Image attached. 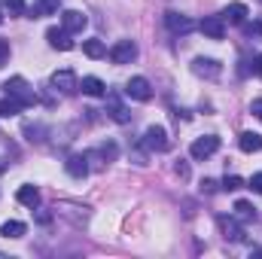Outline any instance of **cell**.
<instances>
[{"label": "cell", "instance_id": "6da1fadb", "mask_svg": "<svg viewBox=\"0 0 262 259\" xmlns=\"http://www.w3.org/2000/svg\"><path fill=\"white\" fill-rule=\"evenodd\" d=\"M3 89H6V95H12V98H18L25 107H34L40 98H37V92H34V85L25 79V76H9L6 82H3Z\"/></svg>", "mask_w": 262, "mask_h": 259}, {"label": "cell", "instance_id": "7a4b0ae2", "mask_svg": "<svg viewBox=\"0 0 262 259\" xmlns=\"http://www.w3.org/2000/svg\"><path fill=\"white\" fill-rule=\"evenodd\" d=\"M49 85L55 89V92H61V95H76L79 92V76L64 67V70H55L52 76H49Z\"/></svg>", "mask_w": 262, "mask_h": 259}, {"label": "cell", "instance_id": "3957f363", "mask_svg": "<svg viewBox=\"0 0 262 259\" xmlns=\"http://www.w3.org/2000/svg\"><path fill=\"white\" fill-rule=\"evenodd\" d=\"M143 146L149 153H165L171 146V137H168V131L162 128V125H149L146 134H143Z\"/></svg>", "mask_w": 262, "mask_h": 259}, {"label": "cell", "instance_id": "277c9868", "mask_svg": "<svg viewBox=\"0 0 262 259\" xmlns=\"http://www.w3.org/2000/svg\"><path fill=\"white\" fill-rule=\"evenodd\" d=\"M107 55H110L113 64H131V61L137 58V43H134V40H119V43L110 46Z\"/></svg>", "mask_w": 262, "mask_h": 259}, {"label": "cell", "instance_id": "5b68a950", "mask_svg": "<svg viewBox=\"0 0 262 259\" xmlns=\"http://www.w3.org/2000/svg\"><path fill=\"white\" fill-rule=\"evenodd\" d=\"M216 149H220V137H216V134H204V137L192 140V146H189V156L201 162V159H210Z\"/></svg>", "mask_w": 262, "mask_h": 259}, {"label": "cell", "instance_id": "8992f818", "mask_svg": "<svg viewBox=\"0 0 262 259\" xmlns=\"http://www.w3.org/2000/svg\"><path fill=\"white\" fill-rule=\"evenodd\" d=\"M107 113H110V119H113V122H119V125L131 122V110L122 104L119 92H107Z\"/></svg>", "mask_w": 262, "mask_h": 259}, {"label": "cell", "instance_id": "52a82bcc", "mask_svg": "<svg viewBox=\"0 0 262 259\" xmlns=\"http://www.w3.org/2000/svg\"><path fill=\"white\" fill-rule=\"evenodd\" d=\"M216 223H220V229H223V238L226 241H232V244H238V241H244V226L238 223V217L232 213V217H216Z\"/></svg>", "mask_w": 262, "mask_h": 259}, {"label": "cell", "instance_id": "ba28073f", "mask_svg": "<svg viewBox=\"0 0 262 259\" xmlns=\"http://www.w3.org/2000/svg\"><path fill=\"white\" fill-rule=\"evenodd\" d=\"M125 95H128L131 101H149V98H152L149 79H143V76H131L128 82H125Z\"/></svg>", "mask_w": 262, "mask_h": 259}, {"label": "cell", "instance_id": "9c48e42d", "mask_svg": "<svg viewBox=\"0 0 262 259\" xmlns=\"http://www.w3.org/2000/svg\"><path fill=\"white\" fill-rule=\"evenodd\" d=\"M165 25H168V31L171 34H189L192 28H195V21L189 18V15H183V12H165Z\"/></svg>", "mask_w": 262, "mask_h": 259}, {"label": "cell", "instance_id": "30bf717a", "mask_svg": "<svg viewBox=\"0 0 262 259\" xmlns=\"http://www.w3.org/2000/svg\"><path fill=\"white\" fill-rule=\"evenodd\" d=\"M192 73L201 76V79H220L223 64H220V61H213V58H195V61H192Z\"/></svg>", "mask_w": 262, "mask_h": 259}, {"label": "cell", "instance_id": "8fae6325", "mask_svg": "<svg viewBox=\"0 0 262 259\" xmlns=\"http://www.w3.org/2000/svg\"><path fill=\"white\" fill-rule=\"evenodd\" d=\"M198 28H201V34H204L207 40H223V37H226V21H223V15H207Z\"/></svg>", "mask_w": 262, "mask_h": 259}, {"label": "cell", "instance_id": "7c38bea8", "mask_svg": "<svg viewBox=\"0 0 262 259\" xmlns=\"http://www.w3.org/2000/svg\"><path fill=\"white\" fill-rule=\"evenodd\" d=\"M61 9V0H34L28 6V18H46V15H55Z\"/></svg>", "mask_w": 262, "mask_h": 259}, {"label": "cell", "instance_id": "4fadbf2b", "mask_svg": "<svg viewBox=\"0 0 262 259\" xmlns=\"http://www.w3.org/2000/svg\"><path fill=\"white\" fill-rule=\"evenodd\" d=\"M46 40H49V46L58 49V52H70V49H73L70 31H64V28H49V31H46Z\"/></svg>", "mask_w": 262, "mask_h": 259}, {"label": "cell", "instance_id": "5bb4252c", "mask_svg": "<svg viewBox=\"0 0 262 259\" xmlns=\"http://www.w3.org/2000/svg\"><path fill=\"white\" fill-rule=\"evenodd\" d=\"M85 25H89V18H85L79 9H64V12H61V28L70 31V34H79Z\"/></svg>", "mask_w": 262, "mask_h": 259}, {"label": "cell", "instance_id": "9a60e30c", "mask_svg": "<svg viewBox=\"0 0 262 259\" xmlns=\"http://www.w3.org/2000/svg\"><path fill=\"white\" fill-rule=\"evenodd\" d=\"M247 15H250V9L244 6V3H229L226 9H223V21H229V25H244L247 21Z\"/></svg>", "mask_w": 262, "mask_h": 259}, {"label": "cell", "instance_id": "2e32d148", "mask_svg": "<svg viewBox=\"0 0 262 259\" xmlns=\"http://www.w3.org/2000/svg\"><path fill=\"white\" fill-rule=\"evenodd\" d=\"M64 171L70 177H76V180H82L85 174H89V159L85 156H67L64 162Z\"/></svg>", "mask_w": 262, "mask_h": 259}, {"label": "cell", "instance_id": "e0dca14e", "mask_svg": "<svg viewBox=\"0 0 262 259\" xmlns=\"http://www.w3.org/2000/svg\"><path fill=\"white\" fill-rule=\"evenodd\" d=\"M15 198H18V204H25V207H40V189L37 186H31V183H25V186H18V192H15Z\"/></svg>", "mask_w": 262, "mask_h": 259}, {"label": "cell", "instance_id": "ac0fdd59", "mask_svg": "<svg viewBox=\"0 0 262 259\" xmlns=\"http://www.w3.org/2000/svg\"><path fill=\"white\" fill-rule=\"evenodd\" d=\"M21 110H25V104H21L18 98H12V95L0 98V119H12V116H18Z\"/></svg>", "mask_w": 262, "mask_h": 259}, {"label": "cell", "instance_id": "d6986e66", "mask_svg": "<svg viewBox=\"0 0 262 259\" xmlns=\"http://www.w3.org/2000/svg\"><path fill=\"white\" fill-rule=\"evenodd\" d=\"M79 89H82L85 95H92V98H101V95H107V85H104L98 76H82V79H79Z\"/></svg>", "mask_w": 262, "mask_h": 259}, {"label": "cell", "instance_id": "ffe728a7", "mask_svg": "<svg viewBox=\"0 0 262 259\" xmlns=\"http://www.w3.org/2000/svg\"><path fill=\"white\" fill-rule=\"evenodd\" d=\"M238 146H241L244 153H262V134H256V131H244V134L238 137Z\"/></svg>", "mask_w": 262, "mask_h": 259}, {"label": "cell", "instance_id": "44dd1931", "mask_svg": "<svg viewBox=\"0 0 262 259\" xmlns=\"http://www.w3.org/2000/svg\"><path fill=\"white\" fill-rule=\"evenodd\" d=\"M25 232H28V226L18 223V220H6V223L0 226V235H3V238H21Z\"/></svg>", "mask_w": 262, "mask_h": 259}, {"label": "cell", "instance_id": "7402d4cb", "mask_svg": "<svg viewBox=\"0 0 262 259\" xmlns=\"http://www.w3.org/2000/svg\"><path fill=\"white\" fill-rule=\"evenodd\" d=\"M0 6H3V12H6L9 18L28 15V3H25V0H0Z\"/></svg>", "mask_w": 262, "mask_h": 259}, {"label": "cell", "instance_id": "603a6c76", "mask_svg": "<svg viewBox=\"0 0 262 259\" xmlns=\"http://www.w3.org/2000/svg\"><path fill=\"white\" fill-rule=\"evenodd\" d=\"M232 210H235V217H238V220H244V223L256 220V207H253L250 201H244V198H241V201H235V207H232Z\"/></svg>", "mask_w": 262, "mask_h": 259}, {"label": "cell", "instance_id": "cb8c5ba5", "mask_svg": "<svg viewBox=\"0 0 262 259\" xmlns=\"http://www.w3.org/2000/svg\"><path fill=\"white\" fill-rule=\"evenodd\" d=\"M82 52H85L89 58H104V55H107V46H104L101 40H85V43H82Z\"/></svg>", "mask_w": 262, "mask_h": 259}, {"label": "cell", "instance_id": "d4e9b609", "mask_svg": "<svg viewBox=\"0 0 262 259\" xmlns=\"http://www.w3.org/2000/svg\"><path fill=\"white\" fill-rule=\"evenodd\" d=\"M241 186H244V180H241L238 174H226V180H223V189H226V192H238Z\"/></svg>", "mask_w": 262, "mask_h": 259}, {"label": "cell", "instance_id": "484cf974", "mask_svg": "<svg viewBox=\"0 0 262 259\" xmlns=\"http://www.w3.org/2000/svg\"><path fill=\"white\" fill-rule=\"evenodd\" d=\"M98 153H101V156H104V159H107V162H113V159H116V153H119V149H116V143H113V140H110V143H101V146H98Z\"/></svg>", "mask_w": 262, "mask_h": 259}, {"label": "cell", "instance_id": "4316f807", "mask_svg": "<svg viewBox=\"0 0 262 259\" xmlns=\"http://www.w3.org/2000/svg\"><path fill=\"white\" fill-rule=\"evenodd\" d=\"M244 34L247 37H262V21H244Z\"/></svg>", "mask_w": 262, "mask_h": 259}, {"label": "cell", "instance_id": "83f0119b", "mask_svg": "<svg viewBox=\"0 0 262 259\" xmlns=\"http://www.w3.org/2000/svg\"><path fill=\"white\" fill-rule=\"evenodd\" d=\"M9 52H12V49H9V40H3V37H0V67L9 64Z\"/></svg>", "mask_w": 262, "mask_h": 259}, {"label": "cell", "instance_id": "f1b7e54d", "mask_svg": "<svg viewBox=\"0 0 262 259\" xmlns=\"http://www.w3.org/2000/svg\"><path fill=\"white\" fill-rule=\"evenodd\" d=\"M250 189L262 195V174H253V177H250Z\"/></svg>", "mask_w": 262, "mask_h": 259}, {"label": "cell", "instance_id": "f546056e", "mask_svg": "<svg viewBox=\"0 0 262 259\" xmlns=\"http://www.w3.org/2000/svg\"><path fill=\"white\" fill-rule=\"evenodd\" d=\"M250 113H253V116H256V119L262 122V98H256V101L250 104Z\"/></svg>", "mask_w": 262, "mask_h": 259}, {"label": "cell", "instance_id": "4dcf8cb0", "mask_svg": "<svg viewBox=\"0 0 262 259\" xmlns=\"http://www.w3.org/2000/svg\"><path fill=\"white\" fill-rule=\"evenodd\" d=\"M177 174L186 180V177H189V165H186V162H177Z\"/></svg>", "mask_w": 262, "mask_h": 259}, {"label": "cell", "instance_id": "1f68e13d", "mask_svg": "<svg viewBox=\"0 0 262 259\" xmlns=\"http://www.w3.org/2000/svg\"><path fill=\"white\" fill-rule=\"evenodd\" d=\"M201 189L204 192H216V180H201Z\"/></svg>", "mask_w": 262, "mask_h": 259}, {"label": "cell", "instance_id": "d6a6232c", "mask_svg": "<svg viewBox=\"0 0 262 259\" xmlns=\"http://www.w3.org/2000/svg\"><path fill=\"white\" fill-rule=\"evenodd\" d=\"M253 70H256V76L262 79V55H256V58H253Z\"/></svg>", "mask_w": 262, "mask_h": 259}, {"label": "cell", "instance_id": "836d02e7", "mask_svg": "<svg viewBox=\"0 0 262 259\" xmlns=\"http://www.w3.org/2000/svg\"><path fill=\"white\" fill-rule=\"evenodd\" d=\"M37 220H40V223H43V226H46V223H49V220H52V213H49V210H40V213H37Z\"/></svg>", "mask_w": 262, "mask_h": 259}, {"label": "cell", "instance_id": "e575fe53", "mask_svg": "<svg viewBox=\"0 0 262 259\" xmlns=\"http://www.w3.org/2000/svg\"><path fill=\"white\" fill-rule=\"evenodd\" d=\"M6 168H9V165H6V162L0 159V174H6Z\"/></svg>", "mask_w": 262, "mask_h": 259}, {"label": "cell", "instance_id": "d590c367", "mask_svg": "<svg viewBox=\"0 0 262 259\" xmlns=\"http://www.w3.org/2000/svg\"><path fill=\"white\" fill-rule=\"evenodd\" d=\"M0 9H3V6H0ZM0 21H3V12H0Z\"/></svg>", "mask_w": 262, "mask_h": 259}]
</instances>
